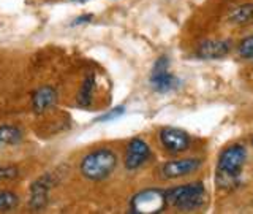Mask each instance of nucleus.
I'll return each mask as SVG.
<instances>
[{
  "mask_svg": "<svg viewBox=\"0 0 253 214\" xmlns=\"http://www.w3.org/2000/svg\"><path fill=\"white\" fill-rule=\"evenodd\" d=\"M245 160H247V151L242 145H231L225 148L218 156L217 162V184L225 189L236 186Z\"/></svg>",
  "mask_w": 253,
  "mask_h": 214,
  "instance_id": "f257e3e1",
  "label": "nucleus"
},
{
  "mask_svg": "<svg viewBox=\"0 0 253 214\" xmlns=\"http://www.w3.org/2000/svg\"><path fill=\"white\" fill-rule=\"evenodd\" d=\"M117 165V156L114 151L101 148L87 154L81 162V173L87 179L101 181L114 171Z\"/></svg>",
  "mask_w": 253,
  "mask_h": 214,
  "instance_id": "f03ea898",
  "label": "nucleus"
},
{
  "mask_svg": "<svg viewBox=\"0 0 253 214\" xmlns=\"http://www.w3.org/2000/svg\"><path fill=\"white\" fill-rule=\"evenodd\" d=\"M165 195H166V203L172 205L174 208L192 211L201 208L204 205L206 189L201 182H193V184H185L166 190Z\"/></svg>",
  "mask_w": 253,
  "mask_h": 214,
  "instance_id": "7ed1b4c3",
  "label": "nucleus"
},
{
  "mask_svg": "<svg viewBox=\"0 0 253 214\" xmlns=\"http://www.w3.org/2000/svg\"><path fill=\"white\" fill-rule=\"evenodd\" d=\"M166 195L160 189H147L136 194L131 200V213L136 214H155L165 210Z\"/></svg>",
  "mask_w": 253,
  "mask_h": 214,
  "instance_id": "20e7f679",
  "label": "nucleus"
},
{
  "mask_svg": "<svg viewBox=\"0 0 253 214\" xmlns=\"http://www.w3.org/2000/svg\"><path fill=\"white\" fill-rule=\"evenodd\" d=\"M150 86L154 87V91L162 94L169 92L179 86V79L172 73H169L168 59L166 57H160L154 65L152 73H150Z\"/></svg>",
  "mask_w": 253,
  "mask_h": 214,
  "instance_id": "39448f33",
  "label": "nucleus"
},
{
  "mask_svg": "<svg viewBox=\"0 0 253 214\" xmlns=\"http://www.w3.org/2000/svg\"><path fill=\"white\" fill-rule=\"evenodd\" d=\"M150 157V148L146 141L141 138H134L126 146L125 154V166L126 170H136L141 165H144Z\"/></svg>",
  "mask_w": 253,
  "mask_h": 214,
  "instance_id": "423d86ee",
  "label": "nucleus"
},
{
  "mask_svg": "<svg viewBox=\"0 0 253 214\" xmlns=\"http://www.w3.org/2000/svg\"><path fill=\"white\" fill-rule=\"evenodd\" d=\"M200 166H201L200 159H179V160H171L162 166V176L165 179L182 178L196 171Z\"/></svg>",
  "mask_w": 253,
  "mask_h": 214,
  "instance_id": "0eeeda50",
  "label": "nucleus"
},
{
  "mask_svg": "<svg viewBox=\"0 0 253 214\" xmlns=\"http://www.w3.org/2000/svg\"><path fill=\"white\" fill-rule=\"evenodd\" d=\"M160 141L166 151L169 153H184L190 146V137L179 129H172V127H166L160 132Z\"/></svg>",
  "mask_w": 253,
  "mask_h": 214,
  "instance_id": "6e6552de",
  "label": "nucleus"
},
{
  "mask_svg": "<svg viewBox=\"0 0 253 214\" xmlns=\"http://www.w3.org/2000/svg\"><path fill=\"white\" fill-rule=\"evenodd\" d=\"M231 51V42L228 40H206L196 50V55L201 59H220Z\"/></svg>",
  "mask_w": 253,
  "mask_h": 214,
  "instance_id": "1a4fd4ad",
  "label": "nucleus"
},
{
  "mask_svg": "<svg viewBox=\"0 0 253 214\" xmlns=\"http://www.w3.org/2000/svg\"><path fill=\"white\" fill-rule=\"evenodd\" d=\"M54 181L51 176H43L35 181L30 187V206L34 210H43L47 205V197H49V189L52 187Z\"/></svg>",
  "mask_w": 253,
  "mask_h": 214,
  "instance_id": "9d476101",
  "label": "nucleus"
},
{
  "mask_svg": "<svg viewBox=\"0 0 253 214\" xmlns=\"http://www.w3.org/2000/svg\"><path fill=\"white\" fill-rule=\"evenodd\" d=\"M57 99V92L51 86H43L38 91H35L34 99H32V105H34L35 113H44L46 109H49Z\"/></svg>",
  "mask_w": 253,
  "mask_h": 214,
  "instance_id": "9b49d317",
  "label": "nucleus"
},
{
  "mask_svg": "<svg viewBox=\"0 0 253 214\" xmlns=\"http://www.w3.org/2000/svg\"><path fill=\"white\" fill-rule=\"evenodd\" d=\"M22 140L21 129L14 125H0V148L18 145Z\"/></svg>",
  "mask_w": 253,
  "mask_h": 214,
  "instance_id": "f8f14e48",
  "label": "nucleus"
},
{
  "mask_svg": "<svg viewBox=\"0 0 253 214\" xmlns=\"http://www.w3.org/2000/svg\"><path fill=\"white\" fill-rule=\"evenodd\" d=\"M229 21L237 26H245V24H250L253 21V5L252 3H245L234 8L229 14Z\"/></svg>",
  "mask_w": 253,
  "mask_h": 214,
  "instance_id": "ddd939ff",
  "label": "nucleus"
},
{
  "mask_svg": "<svg viewBox=\"0 0 253 214\" xmlns=\"http://www.w3.org/2000/svg\"><path fill=\"white\" fill-rule=\"evenodd\" d=\"M93 86H95V78L90 75L84 79V83L81 86V91L78 94V103L79 107L87 108L92 102V94H93Z\"/></svg>",
  "mask_w": 253,
  "mask_h": 214,
  "instance_id": "4468645a",
  "label": "nucleus"
},
{
  "mask_svg": "<svg viewBox=\"0 0 253 214\" xmlns=\"http://www.w3.org/2000/svg\"><path fill=\"white\" fill-rule=\"evenodd\" d=\"M18 203H19V198L16 194L8 192V190L0 192V211H10V210L16 208Z\"/></svg>",
  "mask_w": 253,
  "mask_h": 214,
  "instance_id": "2eb2a0df",
  "label": "nucleus"
},
{
  "mask_svg": "<svg viewBox=\"0 0 253 214\" xmlns=\"http://www.w3.org/2000/svg\"><path fill=\"white\" fill-rule=\"evenodd\" d=\"M239 54L242 55L244 59L253 60V35L244 38L241 45H239Z\"/></svg>",
  "mask_w": 253,
  "mask_h": 214,
  "instance_id": "dca6fc26",
  "label": "nucleus"
},
{
  "mask_svg": "<svg viewBox=\"0 0 253 214\" xmlns=\"http://www.w3.org/2000/svg\"><path fill=\"white\" fill-rule=\"evenodd\" d=\"M19 176V170L16 166H0V181H11Z\"/></svg>",
  "mask_w": 253,
  "mask_h": 214,
  "instance_id": "f3484780",
  "label": "nucleus"
},
{
  "mask_svg": "<svg viewBox=\"0 0 253 214\" xmlns=\"http://www.w3.org/2000/svg\"><path fill=\"white\" fill-rule=\"evenodd\" d=\"M124 111H125V108H124V107H117V108H114L113 111H109V113L100 116V117L97 119V121H98V122H106V121H111V119H116V117H119L121 114H124Z\"/></svg>",
  "mask_w": 253,
  "mask_h": 214,
  "instance_id": "a211bd4d",
  "label": "nucleus"
},
{
  "mask_svg": "<svg viewBox=\"0 0 253 214\" xmlns=\"http://www.w3.org/2000/svg\"><path fill=\"white\" fill-rule=\"evenodd\" d=\"M75 2H89V0H75Z\"/></svg>",
  "mask_w": 253,
  "mask_h": 214,
  "instance_id": "6ab92c4d",
  "label": "nucleus"
},
{
  "mask_svg": "<svg viewBox=\"0 0 253 214\" xmlns=\"http://www.w3.org/2000/svg\"><path fill=\"white\" fill-rule=\"evenodd\" d=\"M252 143H253V140H252Z\"/></svg>",
  "mask_w": 253,
  "mask_h": 214,
  "instance_id": "aec40b11",
  "label": "nucleus"
}]
</instances>
